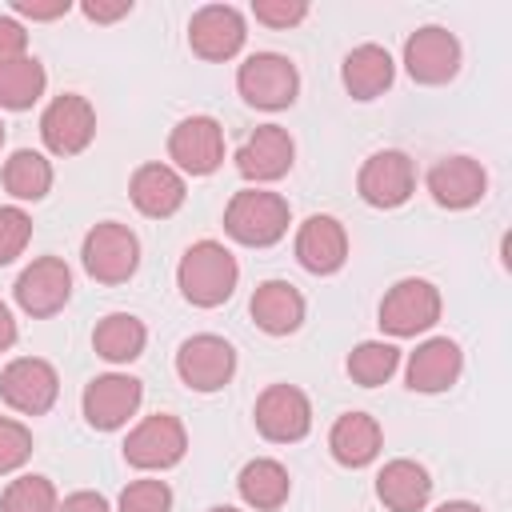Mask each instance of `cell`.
<instances>
[{"label":"cell","instance_id":"1f68e13d","mask_svg":"<svg viewBox=\"0 0 512 512\" xmlns=\"http://www.w3.org/2000/svg\"><path fill=\"white\" fill-rule=\"evenodd\" d=\"M32 240V216L20 204H0V268L12 264Z\"/></svg>","mask_w":512,"mask_h":512},{"label":"cell","instance_id":"ba28073f","mask_svg":"<svg viewBox=\"0 0 512 512\" xmlns=\"http://www.w3.org/2000/svg\"><path fill=\"white\" fill-rule=\"evenodd\" d=\"M256 432L272 444H296L312 432V404L296 384H268L256 396Z\"/></svg>","mask_w":512,"mask_h":512},{"label":"cell","instance_id":"60d3db41","mask_svg":"<svg viewBox=\"0 0 512 512\" xmlns=\"http://www.w3.org/2000/svg\"><path fill=\"white\" fill-rule=\"evenodd\" d=\"M436 512H480V504H472V500H444Z\"/></svg>","mask_w":512,"mask_h":512},{"label":"cell","instance_id":"7c38bea8","mask_svg":"<svg viewBox=\"0 0 512 512\" xmlns=\"http://www.w3.org/2000/svg\"><path fill=\"white\" fill-rule=\"evenodd\" d=\"M404 68L424 88L448 84L460 72V40L440 24H424L404 40Z\"/></svg>","mask_w":512,"mask_h":512},{"label":"cell","instance_id":"7bdbcfd3","mask_svg":"<svg viewBox=\"0 0 512 512\" xmlns=\"http://www.w3.org/2000/svg\"><path fill=\"white\" fill-rule=\"evenodd\" d=\"M0 148H4V120H0Z\"/></svg>","mask_w":512,"mask_h":512},{"label":"cell","instance_id":"8fae6325","mask_svg":"<svg viewBox=\"0 0 512 512\" xmlns=\"http://www.w3.org/2000/svg\"><path fill=\"white\" fill-rule=\"evenodd\" d=\"M0 396L20 416H44L60 396V376L40 356H20L0 372Z\"/></svg>","mask_w":512,"mask_h":512},{"label":"cell","instance_id":"44dd1931","mask_svg":"<svg viewBox=\"0 0 512 512\" xmlns=\"http://www.w3.org/2000/svg\"><path fill=\"white\" fill-rule=\"evenodd\" d=\"M464 372V352L456 340L448 336H432L424 344H416V352L408 356V388L412 392H448Z\"/></svg>","mask_w":512,"mask_h":512},{"label":"cell","instance_id":"8992f818","mask_svg":"<svg viewBox=\"0 0 512 512\" xmlns=\"http://www.w3.org/2000/svg\"><path fill=\"white\" fill-rule=\"evenodd\" d=\"M188 452V432L176 416L168 412H156V416H144L128 440H124V460L140 472H164L172 464H180Z\"/></svg>","mask_w":512,"mask_h":512},{"label":"cell","instance_id":"d6986e66","mask_svg":"<svg viewBox=\"0 0 512 512\" xmlns=\"http://www.w3.org/2000/svg\"><path fill=\"white\" fill-rule=\"evenodd\" d=\"M428 192H432V200H436L440 208L464 212V208H472V204L484 200V192H488V172H484L480 160H472V156H444V160H436L432 172H428Z\"/></svg>","mask_w":512,"mask_h":512},{"label":"cell","instance_id":"d4e9b609","mask_svg":"<svg viewBox=\"0 0 512 512\" xmlns=\"http://www.w3.org/2000/svg\"><path fill=\"white\" fill-rule=\"evenodd\" d=\"M392 76H396V60L380 44H356L340 64V80L352 100H376L380 92L392 88Z\"/></svg>","mask_w":512,"mask_h":512},{"label":"cell","instance_id":"9c48e42d","mask_svg":"<svg viewBox=\"0 0 512 512\" xmlns=\"http://www.w3.org/2000/svg\"><path fill=\"white\" fill-rule=\"evenodd\" d=\"M356 192H360V200L372 204V208H400V204L416 192V164H412V156L400 152V148L372 152V156L360 164Z\"/></svg>","mask_w":512,"mask_h":512},{"label":"cell","instance_id":"277c9868","mask_svg":"<svg viewBox=\"0 0 512 512\" xmlns=\"http://www.w3.org/2000/svg\"><path fill=\"white\" fill-rule=\"evenodd\" d=\"M80 260L96 284H124L140 268V240L128 224L104 220V224L88 228V236L80 244Z\"/></svg>","mask_w":512,"mask_h":512},{"label":"cell","instance_id":"52a82bcc","mask_svg":"<svg viewBox=\"0 0 512 512\" xmlns=\"http://www.w3.org/2000/svg\"><path fill=\"white\" fill-rule=\"evenodd\" d=\"M96 136V108L80 92H60L40 112V140L52 156H80Z\"/></svg>","mask_w":512,"mask_h":512},{"label":"cell","instance_id":"9a60e30c","mask_svg":"<svg viewBox=\"0 0 512 512\" xmlns=\"http://www.w3.org/2000/svg\"><path fill=\"white\" fill-rule=\"evenodd\" d=\"M244 40H248L244 16L232 4H204L188 20V48L200 60H212V64L232 60L244 48Z\"/></svg>","mask_w":512,"mask_h":512},{"label":"cell","instance_id":"3957f363","mask_svg":"<svg viewBox=\"0 0 512 512\" xmlns=\"http://www.w3.org/2000/svg\"><path fill=\"white\" fill-rule=\"evenodd\" d=\"M236 88H240V96L252 108L280 112V108H292L296 104V96H300V72L280 52H252L236 68Z\"/></svg>","mask_w":512,"mask_h":512},{"label":"cell","instance_id":"4316f807","mask_svg":"<svg viewBox=\"0 0 512 512\" xmlns=\"http://www.w3.org/2000/svg\"><path fill=\"white\" fill-rule=\"evenodd\" d=\"M144 344H148V328L132 312H108L92 332V348L108 364H132L144 352Z\"/></svg>","mask_w":512,"mask_h":512},{"label":"cell","instance_id":"ffe728a7","mask_svg":"<svg viewBox=\"0 0 512 512\" xmlns=\"http://www.w3.org/2000/svg\"><path fill=\"white\" fill-rule=\"evenodd\" d=\"M128 196H132V204H136L140 216H148V220H168V216L180 212L188 188H184V176H180L172 164L152 160V164H140V168L132 172Z\"/></svg>","mask_w":512,"mask_h":512},{"label":"cell","instance_id":"d6a6232c","mask_svg":"<svg viewBox=\"0 0 512 512\" xmlns=\"http://www.w3.org/2000/svg\"><path fill=\"white\" fill-rule=\"evenodd\" d=\"M116 512H172V488L164 480H132L120 492Z\"/></svg>","mask_w":512,"mask_h":512},{"label":"cell","instance_id":"83f0119b","mask_svg":"<svg viewBox=\"0 0 512 512\" xmlns=\"http://www.w3.org/2000/svg\"><path fill=\"white\" fill-rule=\"evenodd\" d=\"M4 192L12 196V200H24V204H36V200H44L48 196V188H52V164L40 156V152H32V148H16L8 160H4Z\"/></svg>","mask_w":512,"mask_h":512},{"label":"cell","instance_id":"5b68a950","mask_svg":"<svg viewBox=\"0 0 512 512\" xmlns=\"http://www.w3.org/2000/svg\"><path fill=\"white\" fill-rule=\"evenodd\" d=\"M440 288L432 280H420V276H408V280H396L384 300H380V328L396 340H408L416 332H428L436 320H440Z\"/></svg>","mask_w":512,"mask_h":512},{"label":"cell","instance_id":"7402d4cb","mask_svg":"<svg viewBox=\"0 0 512 512\" xmlns=\"http://www.w3.org/2000/svg\"><path fill=\"white\" fill-rule=\"evenodd\" d=\"M376 496L388 512H424V504L432 500V476L424 464L408 456L388 460L376 472Z\"/></svg>","mask_w":512,"mask_h":512},{"label":"cell","instance_id":"f546056e","mask_svg":"<svg viewBox=\"0 0 512 512\" xmlns=\"http://www.w3.org/2000/svg\"><path fill=\"white\" fill-rule=\"evenodd\" d=\"M396 368H400V348L388 340H364L348 352V376L360 388H380L384 380H392Z\"/></svg>","mask_w":512,"mask_h":512},{"label":"cell","instance_id":"b9f144b4","mask_svg":"<svg viewBox=\"0 0 512 512\" xmlns=\"http://www.w3.org/2000/svg\"><path fill=\"white\" fill-rule=\"evenodd\" d=\"M208 512H240V508H232V504H216V508H208Z\"/></svg>","mask_w":512,"mask_h":512},{"label":"cell","instance_id":"ab89813d","mask_svg":"<svg viewBox=\"0 0 512 512\" xmlns=\"http://www.w3.org/2000/svg\"><path fill=\"white\" fill-rule=\"evenodd\" d=\"M16 344V320H12V308L0 300V352H8Z\"/></svg>","mask_w":512,"mask_h":512},{"label":"cell","instance_id":"4dcf8cb0","mask_svg":"<svg viewBox=\"0 0 512 512\" xmlns=\"http://www.w3.org/2000/svg\"><path fill=\"white\" fill-rule=\"evenodd\" d=\"M56 508H60L56 484L36 472L8 480V488L0 496V512H56Z\"/></svg>","mask_w":512,"mask_h":512},{"label":"cell","instance_id":"5bb4252c","mask_svg":"<svg viewBox=\"0 0 512 512\" xmlns=\"http://www.w3.org/2000/svg\"><path fill=\"white\" fill-rule=\"evenodd\" d=\"M12 296H16L20 312H28V316H36V320L56 316V312L72 300V272H68V264H64L60 256H40V260H32V264L16 276Z\"/></svg>","mask_w":512,"mask_h":512},{"label":"cell","instance_id":"484cf974","mask_svg":"<svg viewBox=\"0 0 512 512\" xmlns=\"http://www.w3.org/2000/svg\"><path fill=\"white\" fill-rule=\"evenodd\" d=\"M236 488H240V500H244L248 508H256V512H276V508L288 500L292 480H288V468H284L280 460L256 456V460H248V464L240 468Z\"/></svg>","mask_w":512,"mask_h":512},{"label":"cell","instance_id":"74e56055","mask_svg":"<svg viewBox=\"0 0 512 512\" xmlns=\"http://www.w3.org/2000/svg\"><path fill=\"white\" fill-rule=\"evenodd\" d=\"M16 16H28V20H56V16H68L72 4L68 0H52V4H36V0H16L12 4Z\"/></svg>","mask_w":512,"mask_h":512},{"label":"cell","instance_id":"2e32d148","mask_svg":"<svg viewBox=\"0 0 512 512\" xmlns=\"http://www.w3.org/2000/svg\"><path fill=\"white\" fill-rule=\"evenodd\" d=\"M168 160L188 176H212L224 164V128L212 116H188L168 132Z\"/></svg>","mask_w":512,"mask_h":512},{"label":"cell","instance_id":"836d02e7","mask_svg":"<svg viewBox=\"0 0 512 512\" xmlns=\"http://www.w3.org/2000/svg\"><path fill=\"white\" fill-rule=\"evenodd\" d=\"M28 456H32V432H28L20 420L0 416V476L24 468Z\"/></svg>","mask_w":512,"mask_h":512},{"label":"cell","instance_id":"7a4b0ae2","mask_svg":"<svg viewBox=\"0 0 512 512\" xmlns=\"http://www.w3.org/2000/svg\"><path fill=\"white\" fill-rule=\"evenodd\" d=\"M288 224H292L288 200L268 188H240L224 208V232L244 248H272L276 240H284Z\"/></svg>","mask_w":512,"mask_h":512},{"label":"cell","instance_id":"30bf717a","mask_svg":"<svg viewBox=\"0 0 512 512\" xmlns=\"http://www.w3.org/2000/svg\"><path fill=\"white\" fill-rule=\"evenodd\" d=\"M232 372H236V348L224 336L200 332L188 336L176 352V376L192 392H220L232 380Z\"/></svg>","mask_w":512,"mask_h":512},{"label":"cell","instance_id":"e575fe53","mask_svg":"<svg viewBox=\"0 0 512 512\" xmlns=\"http://www.w3.org/2000/svg\"><path fill=\"white\" fill-rule=\"evenodd\" d=\"M252 16L268 28H292L308 16V4L304 0H256L252 4Z\"/></svg>","mask_w":512,"mask_h":512},{"label":"cell","instance_id":"6da1fadb","mask_svg":"<svg viewBox=\"0 0 512 512\" xmlns=\"http://www.w3.org/2000/svg\"><path fill=\"white\" fill-rule=\"evenodd\" d=\"M236 280H240V264L236 256L216 244V240H196L180 264H176V284H180V296L192 304V308H220L232 292H236Z\"/></svg>","mask_w":512,"mask_h":512},{"label":"cell","instance_id":"8d00e7d4","mask_svg":"<svg viewBox=\"0 0 512 512\" xmlns=\"http://www.w3.org/2000/svg\"><path fill=\"white\" fill-rule=\"evenodd\" d=\"M80 12L88 16V20H96V24H112V20H120V16H128L132 12V0H84L80 4Z\"/></svg>","mask_w":512,"mask_h":512},{"label":"cell","instance_id":"f35d334b","mask_svg":"<svg viewBox=\"0 0 512 512\" xmlns=\"http://www.w3.org/2000/svg\"><path fill=\"white\" fill-rule=\"evenodd\" d=\"M56 512H112L108 508V500L100 496V492H72V496H64V504L56 508Z\"/></svg>","mask_w":512,"mask_h":512},{"label":"cell","instance_id":"d590c367","mask_svg":"<svg viewBox=\"0 0 512 512\" xmlns=\"http://www.w3.org/2000/svg\"><path fill=\"white\" fill-rule=\"evenodd\" d=\"M16 56H28V32L12 16H0V64H8Z\"/></svg>","mask_w":512,"mask_h":512},{"label":"cell","instance_id":"4fadbf2b","mask_svg":"<svg viewBox=\"0 0 512 512\" xmlns=\"http://www.w3.org/2000/svg\"><path fill=\"white\" fill-rule=\"evenodd\" d=\"M140 400H144V384L136 376L104 372V376L88 380V388L80 396V408H84V420L96 432H116V428L128 424V416H136Z\"/></svg>","mask_w":512,"mask_h":512},{"label":"cell","instance_id":"cb8c5ba5","mask_svg":"<svg viewBox=\"0 0 512 512\" xmlns=\"http://www.w3.org/2000/svg\"><path fill=\"white\" fill-rule=\"evenodd\" d=\"M328 448H332V460L344 464V468H368L380 448H384V432L376 424V416L368 412H344L336 416L332 432H328Z\"/></svg>","mask_w":512,"mask_h":512},{"label":"cell","instance_id":"e0dca14e","mask_svg":"<svg viewBox=\"0 0 512 512\" xmlns=\"http://www.w3.org/2000/svg\"><path fill=\"white\" fill-rule=\"evenodd\" d=\"M292 156L296 144L288 136V128L280 124H260L240 148H236V172L252 184H272L280 176L292 172Z\"/></svg>","mask_w":512,"mask_h":512},{"label":"cell","instance_id":"603a6c76","mask_svg":"<svg viewBox=\"0 0 512 512\" xmlns=\"http://www.w3.org/2000/svg\"><path fill=\"white\" fill-rule=\"evenodd\" d=\"M248 312H252L260 332L288 336L304 324V296L288 280H264V284H256V292L248 300Z\"/></svg>","mask_w":512,"mask_h":512},{"label":"cell","instance_id":"f1b7e54d","mask_svg":"<svg viewBox=\"0 0 512 512\" xmlns=\"http://www.w3.org/2000/svg\"><path fill=\"white\" fill-rule=\"evenodd\" d=\"M44 88H48V72L36 56H16L0 64V108L24 112L44 96Z\"/></svg>","mask_w":512,"mask_h":512},{"label":"cell","instance_id":"ac0fdd59","mask_svg":"<svg viewBox=\"0 0 512 512\" xmlns=\"http://www.w3.org/2000/svg\"><path fill=\"white\" fill-rule=\"evenodd\" d=\"M296 260L304 272L312 276H332L344 268L348 260V232L336 216H308L300 228H296Z\"/></svg>","mask_w":512,"mask_h":512}]
</instances>
